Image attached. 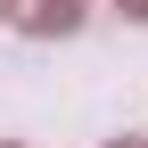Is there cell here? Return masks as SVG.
Masks as SVG:
<instances>
[{"mask_svg":"<svg viewBox=\"0 0 148 148\" xmlns=\"http://www.w3.org/2000/svg\"><path fill=\"white\" fill-rule=\"evenodd\" d=\"M0 16H8L16 33H33V41H49V33L82 25V0H0Z\"/></svg>","mask_w":148,"mask_h":148,"instance_id":"obj_1","label":"cell"},{"mask_svg":"<svg viewBox=\"0 0 148 148\" xmlns=\"http://www.w3.org/2000/svg\"><path fill=\"white\" fill-rule=\"evenodd\" d=\"M123 8H132V16H148V0H123Z\"/></svg>","mask_w":148,"mask_h":148,"instance_id":"obj_2","label":"cell"},{"mask_svg":"<svg viewBox=\"0 0 148 148\" xmlns=\"http://www.w3.org/2000/svg\"><path fill=\"white\" fill-rule=\"evenodd\" d=\"M115 148H140V140H115Z\"/></svg>","mask_w":148,"mask_h":148,"instance_id":"obj_3","label":"cell"}]
</instances>
